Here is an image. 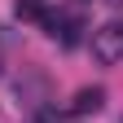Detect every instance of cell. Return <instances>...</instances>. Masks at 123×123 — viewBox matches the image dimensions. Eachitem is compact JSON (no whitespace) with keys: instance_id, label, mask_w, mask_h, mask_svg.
Returning <instances> with one entry per match:
<instances>
[{"instance_id":"obj_1","label":"cell","mask_w":123,"mask_h":123,"mask_svg":"<svg viewBox=\"0 0 123 123\" xmlns=\"http://www.w3.org/2000/svg\"><path fill=\"white\" fill-rule=\"evenodd\" d=\"M92 62H101V66L123 62V22H105L92 31Z\"/></svg>"},{"instance_id":"obj_2","label":"cell","mask_w":123,"mask_h":123,"mask_svg":"<svg viewBox=\"0 0 123 123\" xmlns=\"http://www.w3.org/2000/svg\"><path fill=\"white\" fill-rule=\"evenodd\" d=\"M101 101H105L101 88H79V92H75V101H70V110H75V114H97Z\"/></svg>"},{"instance_id":"obj_3","label":"cell","mask_w":123,"mask_h":123,"mask_svg":"<svg viewBox=\"0 0 123 123\" xmlns=\"http://www.w3.org/2000/svg\"><path fill=\"white\" fill-rule=\"evenodd\" d=\"M18 13H26V18H35V13H40V5H35V0H18Z\"/></svg>"}]
</instances>
